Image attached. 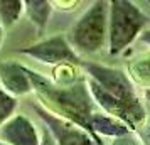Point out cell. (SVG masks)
Wrapping results in <instances>:
<instances>
[{
	"instance_id": "6da1fadb",
	"label": "cell",
	"mask_w": 150,
	"mask_h": 145,
	"mask_svg": "<svg viewBox=\"0 0 150 145\" xmlns=\"http://www.w3.org/2000/svg\"><path fill=\"white\" fill-rule=\"evenodd\" d=\"M79 66L88 74V90L95 105L101 108L103 113L120 120L130 132H137L145 123L147 106L138 98L135 84L127 73L91 61H81Z\"/></svg>"
},
{
	"instance_id": "7a4b0ae2",
	"label": "cell",
	"mask_w": 150,
	"mask_h": 145,
	"mask_svg": "<svg viewBox=\"0 0 150 145\" xmlns=\"http://www.w3.org/2000/svg\"><path fill=\"white\" fill-rule=\"evenodd\" d=\"M25 73L32 83V91L37 95L44 110L83 128L96 142V145H105L103 140H100L93 132V123L100 111L91 98L86 78L83 76L76 83L62 86V84H56L52 79L42 76L41 73L27 66H25Z\"/></svg>"
},
{
	"instance_id": "3957f363",
	"label": "cell",
	"mask_w": 150,
	"mask_h": 145,
	"mask_svg": "<svg viewBox=\"0 0 150 145\" xmlns=\"http://www.w3.org/2000/svg\"><path fill=\"white\" fill-rule=\"evenodd\" d=\"M150 22L149 15L128 0H111L108 12V51L118 56L138 39Z\"/></svg>"
},
{
	"instance_id": "277c9868",
	"label": "cell",
	"mask_w": 150,
	"mask_h": 145,
	"mask_svg": "<svg viewBox=\"0 0 150 145\" xmlns=\"http://www.w3.org/2000/svg\"><path fill=\"white\" fill-rule=\"evenodd\" d=\"M108 12L110 2L98 0L74 22L66 37L76 52L95 54L105 47L108 42Z\"/></svg>"
},
{
	"instance_id": "5b68a950",
	"label": "cell",
	"mask_w": 150,
	"mask_h": 145,
	"mask_svg": "<svg viewBox=\"0 0 150 145\" xmlns=\"http://www.w3.org/2000/svg\"><path fill=\"white\" fill-rule=\"evenodd\" d=\"M19 52L24 56H29L32 59H37L44 64H54V66H61V64L79 66L83 61L79 54L71 47L68 37L62 34L47 37V39L35 42L27 47H21Z\"/></svg>"
},
{
	"instance_id": "8992f818",
	"label": "cell",
	"mask_w": 150,
	"mask_h": 145,
	"mask_svg": "<svg viewBox=\"0 0 150 145\" xmlns=\"http://www.w3.org/2000/svg\"><path fill=\"white\" fill-rule=\"evenodd\" d=\"M34 111L44 122L46 128L54 138L56 145H96V142L83 128L49 113L41 105L34 103Z\"/></svg>"
},
{
	"instance_id": "52a82bcc",
	"label": "cell",
	"mask_w": 150,
	"mask_h": 145,
	"mask_svg": "<svg viewBox=\"0 0 150 145\" xmlns=\"http://www.w3.org/2000/svg\"><path fill=\"white\" fill-rule=\"evenodd\" d=\"M0 142L7 145H41V132L25 115L15 113L0 127Z\"/></svg>"
},
{
	"instance_id": "ba28073f",
	"label": "cell",
	"mask_w": 150,
	"mask_h": 145,
	"mask_svg": "<svg viewBox=\"0 0 150 145\" xmlns=\"http://www.w3.org/2000/svg\"><path fill=\"white\" fill-rule=\"evenodd\" d=\"M0 88L14 98L32 93V83L25 73V66L14 61L0 62Z\"/></svg>"
},
{
	"instance_id": "9c48e42d",
	"label": "cell",
	"mask_w": 150,
	"mask_h": 145,
	"mask_svg": "<svg viewBox=\"0 0 150 145\" xmlns=\"http://www.w3.org/2000/svg\"><path fill=\"white\" fill-rule=\"evenodd\" d=\"M51 5L52 4L47 0H27V2H24V10L27 14V19L35 25L39 35L44 34V30L47 27L49 17L52 12Z\"/></svg>"
},
{
	"instance_id": "30bf717a",
	"label": "cell",
	"mask_w": 150,
	"mask_h": 145,
	"mask_svg": "<svg viewBox=\"0 0 150 145\" xmlns=\"http://www.w3.org/2000/svg\"><path fill=\"white\" fill-rule=\"evenodd\" d=\"M128 78L133 84L150 90V52H142L128 62Z\"/></svg>"
},
{
	"instance_id": "8fae6325",
	"label": "cell",
	"mask_w": 150,
	"mask_h": 145,
	"mask_svg": "<svg viewBox=\"0 0 150 145\" xmlns=\"http://www.w3.org/2000/svg\"><path fill=\"white\" fill-rule=\"evenodd\" d=\"M24 12L22 0H0V24L4 29H10L21 19Z\"/></svg>"
},
{
	"instance_id": "7c38bea8",
	"label": "cell",
	"mask_w": 150,
	"mask_h": 145,
	"mask_svg": "<svg viewBox=\"0 0 150 145\" xmlns=\"http://www.w3.org/2000/svg\"><path fill=\"white\" fill-rule=\"evenodd\" d=\"M17 98H14L12 95H8L7 91H4L0 88V127L7 122L10 117L15 115V110H17Z\"/></svg>"
},
{
	"instance_id": "4fadbf2b",
	"label": "cell",
	"mask_w": 150,
	"mask_h": 145,
	"mask_svg": "<svg viewBox=\"0 0 150 145\" xmlns=\"http://www.w3.org/2000/svg\"><path fill=\"white\" fill-rule=\"evenodd\" d=\"M145 95V106H147V118H145V123L137 130L138 138L143 145H150V90L143 91Z\"/></svg>"
},
{
	"instance_id": "5bb4252c",
	"label": "cell",
	"mask_w": 150,
	"mask_h": 145,
	"mask_svg": "<svg viewBox=\"0 0 150 145\" xmlns=\"http://www.w3.org/2000/svg\"><path fill=\"white\" fill-rule=\"evenodd\" d=\"M111 145H137V140L133 138L132 133H128V135H123V137H116Z\"/></svg>"
},
{
	"instance_id": "9a60e30c",
	"label": "cell",
	"mask_w": 150,
	"mask_h": 145,
	"mask_svg": "<svg viewBox=\"0 0 150 145\" xmlns=\"http://www.w3.org/2000/svg\"><path fill=\"white\" fill-rule=\"evenodd\" d=\"M41 145H56L54 138H52V135L49 133V130L46 127L42 128V133H41Z\"/></svg>"
},
{
	"instance_id": "2e32d148",
	"label": "cell",
	"mask_w": 150,
	"mask_h": 145,
	"mask_svg": "<svg viewBox=\"0 0 150 145\" xmlns=\"http://www.w3.org/2000/svg\"><path fill=\"white\" fill-rule=\"evenodd\" d=\"M138 41L143 42V44H147V46H150V29L143 30L142 34L138 35Z\"/></svg>"
},
{
	"instance_id": "e0dca14e",
	"label": "cell",
	"mask_w": 150,
	"mask_h": 145,
	"mask_svg": "<svg viewBox=\"0 0 150 145\" xmlns=\"http://www.w3.org/2000/svg\"><path fill=\"white\" fill-rule=\"evenodd\" d=\"M2 41H4V27L0 24V46H2Z\"/></svg>"
},
{
	"instance_id": "ac0fdd59",
	"label": "cell",
	"mask_w": 150,
	"mask_h": 145,
	"mask_svg": "<svg viewBox=\"0 0 150 145\" xmlns=\"http://www.w3.org/2000/svg\"><path fill=\"white\" fill-rule=\"evenodd\" d=\"M0 145H7V144H4V142H0Z\"/></svg>"
}]
</instances>
